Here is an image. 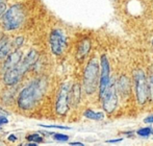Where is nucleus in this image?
Segmentation results:
<instances>
[{
  "mask_svg": "<svg viewBox=\"0 0 153 146\" xmlns=\"http://www.w3.org/2000/svg\"><path fill=\"white\" fill-rule=\"evenodd\" d=\"M22 51L21 50H16L13 53L8 54L6 57V60L3 64V69L4 70H8L10 68H14L18 65L21 62V59H22Z\"/></svg>",
  "mask_w": 153,
  "mask_h": 146,
  "instance_id": "nucleus-12",
  "label": "nucleus"
},
{
  "mask_svg": "<svg viewBox=\"0 0 153 146\" xmlns=\"http://www.w3.org/2000/svg\"><path fill=\"white\" fill-rule=\"evenodd\" d=\"M43 127L46 128H59V130H70L69 126H64V125H41Z\"/></svg>",
  "mask_w": 153,
  "mask_h": 146,
  "instance_id": "nucleus-22",
  "label": "nucleus"
},
{
  "mask_svg": "<svg viewBox=\"0 0 153 146\" xmlns=\"http://www.w3.org/2000/svg\"><path fill=\"white\" fill-rule=\"evenodd\" d=\"M90 49H91V41L89 39H83L78 45V48H77V59L79 61H82L85 57L89 53Z\"/></svg>",
  "mask_w": 153,
  "mask_h": 146,
  "instance_id": "nucleus-14",
  "label": "nucleus"
},
{
  "mask_svg": "<svg viewBox=\"0 0 153 146\" xmlns=\"http://www.w3.org/2000/svg\"><path fill=\"white\" fill-rule=\"evenodd\" d=\"M8 123V120L6 118V116L4 115H0V130H1V126L4 125V124H7Z\"/></svg>",
  "mask_w": 153,
  "mask_h": 146,
  "instance_id": "nucleus-23",
  "label": "nucleus"
},
{
  "mask_svg": "<svg viewBox=\"0 0 153 146\" xmlns=\"http://www.w3.org/2000/svg\"><path fill=\"white\" fill-rule=\"evenodd\" d=\"M152 134L151 127H142L137 130V135L141 138H149L150 135Z\"/></svg>",
  "mask_w": 153,
  "mask_h": 146,
  "instance_id": "nucleus-17",
  "label": "nucleus"
},
{
  "mask_svg": "<svg viewBox=\"0 0 153 146\" xmlns=\"http://www.w3.org/2000/svg\"><path fill=\"white\" fill-rule=\"evenodd\" d=\"M10 48H12V45H10L8 38L7 36H2L0 39V59L7 57L10 54Z\"/></svg>",
  "mask_w": 153,
  "mask_h": 146,
  "instance_id": "nucleus-15",
  "label": "nucleus"
},
{
  "mask_svg": "<svg viewBox=\"0 0 153 146\" xmlns=\"http://www.w3.org/2000/svg\"><path fill=\"white\" fill-rule=\"evenodd\" d=\"M81 97V87L79 83H74L71 87L70 92H69V101H70V106L73 108H76L78 106L79 101H80Z\"/></svg>",
  "mask_w": 153,
  "mask_h": 146,
  "instance_id": "nucleus-13",
  "label": "nucleus"
},
{
  "mask_svg": "<svg viewBox=\"0 0 153 146\" xmlns=\"http://www.w3.org/2000/svg\"><path fill=\"white\" fill-rule=\"evenodd\" d=\"M38 57H39L38 51L32 49V50L29 51L28 54L25 57V59L23 60L21 63H19L18 65H17V66H18V68H19V70H20V72L22 73V75H24L25 73L28 71L32 66L34 65V63L36 62Z\"/></svg>",
  "mask_w": 153,
  "mask_h": 146,
  "instance_id": "nucleus-9",
  "label": "nucleus"
},
{
  "mask_svg": "<svg viewBox=\"0 0 153 146\" xmlns=\"http://www.w3.org/2000/svg\"><path fill=\"white\" fill-rule=\"evenodd\" d=\"M0 115H4V116H6V115H7V113H6L5 111H3V110L0 109Z\"/></svg>",
  "mask_w": 153,
  "mask_h": 146,
  "instance_id": "nucleus-29",
  "label": "nucleus"
},
{
  "mask_svg": "<svg viewBox=\"0 0 153 146\" xmlns=\"http://www.w3.org/2000/svg\"><path fill=\"white\" fill-rule=\"evenodd\" d=\"M54 139L56 141H62V142H66L69 140V136L64 134H54Z\"/></svg>",
  "mask_w": 153,
  "mask_h": 146,
  "instance_id": "nucleus-20",
  "label": "nucleus"
},
{
  "mask_svg": "<svg viewBox=\"0 0 153 146\" xmlns=\"http://www.w3.org/2000/svg\"><path fill=\"white\" fill-rule=\"evenodd\" d=\"M6 10V4L4 3L3 1L0 2V16H1L2 14H4V12H5Z\"/></svg>",
  "mask_w": 153,
  "mask_h": 146,
  "instance_id": "nucleus-25",
  "label": "nucleus"
},
{
  "mask_svg": "<svg viewBox=\"0 0 153 146\" xmlns=\"http://www.w3.org/2000/svg\"><path fill=\"white\" fill-rule=\"evenodd\" d=\"M152 135H153V130H152Z\"/></svg>",
  "mask_w": 153,
  "mask_h": 146,
  "instance_id": "nucleus-31",
  "label": "nucleus"
},
{
  "mask_svg": "<svg viewBox=\"0 0 153 146\" xmlns=\"http://www.w3.org/2000/svg\"><path fill=\"white\" fill-rule=\"evenodd\" d=\"M124 140V138H117V139H111V140H107L106 143H118V142H121V141Z\"/></svg>",
  "mask_w": 153,
  "mask_h": 146,
  "instance_id": "nucleus-26",
  "label": "nucleus"
},
{
  "mask_svg": "<svg viewBox=\"0 0 153 146\" xmlns=\"http://www.w3.org/2000/svg\"><path fill=\"white\" fill-rule=\"evenodd\" d=\"M27 140L31 141V142H34V143H41L44 141L43 140V137H41L40 135H38V134H32V135L27 136Z\"/></svg>",
  "mask_w": 153,
  "mask_h": 146,
  "instance_id": "nucleus-19",
  "label": "nucleus"
},
{
  "mask_svg": "<svg viewBox=\"0 0 153 146\" xmlns=\"http://www.w3.org/2000/svg\"><path fill=\"white\" fill-rule=\"evenodd\" d=\"M51 51L55 55H62L67 48V38L61 29H53L49 36Z\"/></svg>",
  "mask_w": 153,
  "mask_h": 146,
  "instance_id": "nucleus-6",
  "label": "nucleus"
},
{
  "mask_svg": "<svg viewBox=\"0 0 153 146\" xmlns=\"http://www.w3.org/2000/svg\"><path fill=\"white\" fill-rule=\"evenodd\" d=\"M25 18L24 8L21 4H14L3 14V26L6 31H14L21 26Z\"/></svg>",
  "mask_w": 153,
  "mask_h": 146,
  "instance_id": "nucleus-4",
  "label": "nucleus"
},
{
  "mask_svg": "<svg viewBox=\"0 0 153 146\" xmlns=\"http://www.w3.org/2000/svg\"><path fill=\"white\" fill-rule=\"evenodd\" d=\"M83 116L88 119L91 120H96V121H100V120L104 119V114L102 112H95L93 110H85V113H83Z\"/></svg>",
  "mask_w": 153,
  "mask_h": 146,
  "instance_id": "nucleus-16",
  "label": "nucleus"
},
{
  "mask_svg": "<svg viewBox=\"0 0 153 146\" xmlns=\"http://www.w3.org/2000/svg\"><path fill=\"white\" fill-rule=\"evenodd\" d=\"M70 145H79V146H82L83 143H81V142H71Z\"/></svg>",
  "mask_w": 153,
  "mask_h": 146,
  "instance_id": "nucleus-28",
  "label": "nucleus"
},
{
  "mask_svg": "<svg viewBox=\"0 0 153 146\" xmlns=\"http://www.w3.org/2000/svg\"><path fill=\"white\" fill-rule=\"evenodd\" d=\"M69 85L68 83H62L61 89H59L57 99L55 102V111L59 116H65L69 111L70 108V101H69Z\"/></svg>",
  "mask_w": 153,
  "mask_h": 146,
  "instance_id": "nucleus-8",
  "label": "nucleus"
},
{
  "mask_svg": "<svg viewBox=\"0 0 153 146\" xmlns=\"http://www.w3.org/2000/svg\"><path fill=\"white\" fill-rule=\"evenodd\" d=\"M47 88L45 78L34 79L21 91L18 97V106L23 110H30L42 98Z\"/></svg>",
  "mask_w": 153,
  "mask_h": 146,
  "instance_id": "nucleus-1",
  "label": "nucleus"
},
{
  "mask_svg": "<svg viewBox=\"0 0 153 146\" xmlns=\"http://www.w3.org/2000/svg\"><path fill=\"white\" fill-rule=\"evenodd\" d=\"M23 43H24V38H23V36H18V38H16L14 41V44L17 48L21 47V45H23Z\"/></svg>",
  "mask_w": 153,
  "mask_h": 146,
  "instance_id": "nucleus-21",
  "label": "nucleus"
},
{
  "mask_svg": "<svg viewBox=\"0 0 153 146\" xmlns=\"http://www.w3.org/2000/svg\"><path fill=\"white\" fill-rule=\"evenodd\" d=\"M100 80H99V97L105 92L106 88L111 83V66H109L108 59L105 54L100 57Z\"/></svg>",
  "mask_w": 153,
  "mask_h": 146,
  "instance_id": "nucleus-7",
  "label": "nucleus"
},
{
  "mask_svg": "<svg viewBox=\"0 0 153 146\" xmlns=\"http://www.w3.org/2000/svg\"><path fill=\"white\" fill-rule=\"evenodd\" d=\"M118 89H117V83L115 80L111 81L108 85V87L106 88L105 92L100 96L101 102H102L103 110L106 112L107 114L114 113L118 106Z\"/></svg>",
  "mask_w": 153,
  "mask_h": 146,
  "instance_id": "nucleus-5",
  "label": "nucleus"
},
{
  "mask_svg": "<svg viewBox=\"0 0 153 146\" xmlns=\"http://www.w3.org/2000/svg\"><path fill=\"white\" fill-rule=\"evenodd\" d=\"M8 140H10V142H15V141H17V137L14 136V135H10V136L8 137Z\"/></svg>",
  "mask_w": 153,
  "mask_h": 146,
  "instance_id": "nucleus-27",
  "label": "nucleus"
},
{
  "mask_svg": "<svg viewBox=\"0 0 153 146\" xmlns=\"http://www.w3.org/2000/svg\"><path fill=\"white\" fill-rule=\"evenodd\" d=\"M23 75H22V73L20 72V70H19L18 66H16V67L6 70L5 73H4L3 80L6 85L13 86V85H15L17 81H19V79Z\"/></svg>",
  "mask_w": 153,
  "mask_h": 146,
  "instance_id": "nucleus-11",
  "label": "nucleus"
},
{
  "mask_svg": "<svg viewBox=\"0 0 153 146\" xmlns=\"http://www.w3.org/2000/svg\"><path fill=\"white\" fill-rule=\"evenodd\" d=\"M117 89L119 95H121L123 98H126L127 96H129V93H130L131 90V85L127 75L122 74L119 77V79L117 81Z\"/></svg>",
  "mask_w": 153,
  "mask_h": 146,
  "instance_id": "nucleus-10",
  "label": "nucleus"
},
{
  "mask_svg": "<svg viewBox=\"0 0 153 146\" xmlns=\"http://www.w3.org/2000/svg\"><path fill=\"white\" fill-rule=\"evenodd\" d=\"M152 46H153V41H152Z\"/></svg>",
  "mask_w": 153,
  "mask_h": 146,
  "instance_id": "nucleus-30",
  "label": "nucleus"
},
{
  "mask_svg": "<svg viewBox=\"0 0 153 146\" xmlns=\"http://www.w3.org/2000/svg\"><path fill=\"white\" fill-rule=\"evenodd\" d=\"M144 123H146V124H152L153 123V114L152 115H148L146 118H144Z\"/></svg>",
  "mask_w": 153,
  "mask_h": 146,
  "instance_id": "nucleus-24",
  "label": "nucleus"
},
{
  "mask_svg": "<svg viewBox=\"0 0 153 146\" xmlns=\"http://www.w3.org/2000/svg\"><path fill=\"white\" fill-rule=\"evenodd\" d=\"M100 80V70L99 64L96 59H92L88 63L83 73V88L88 94H93L99 89Z\"/></svg>",
  "mask_w": 153,
  "mask_h": 146,
  "instance_id": "nucleus-2",
  "label": "nucleus"
},
{
  "mask_svg": "<svg viewBox=\"0 0 153 146\" xmlns=\"http://www.w3.org/2000/svg\"><path fill=\"white\" fill-rule=\"evenodd\" d=\"M133 87L137 102L141 106L145 104L149 99V86L148 76L142 69H137L133 72Z\"/></svg>",
  "mask_w": 153,
  "mask_h": 146,
  "instance_id": "nucleus-3",
  "label": "nucleus"
},
{
  "mask_svg": "<svg viewBox=\"0 0 153 146\" xmlns=\"http://www.w3.org/2000/svg\"><path fill=\"white\" fill-rule=\"evenodd\" d=\"M148 86H149V98L153 101V71L148 75Z\"/></svg>",
  "mask_w": 153,
  "mask_h": 146,
  "instance_id": "nucleus-18",
  "label": "nucleus"
}]
</instances>
